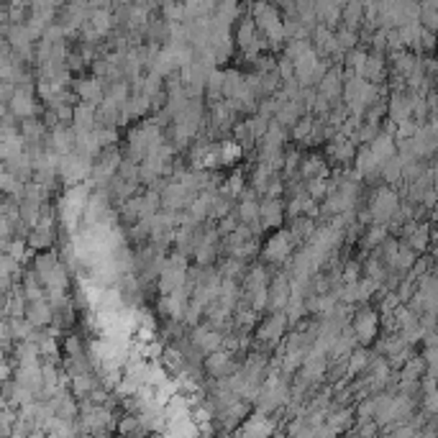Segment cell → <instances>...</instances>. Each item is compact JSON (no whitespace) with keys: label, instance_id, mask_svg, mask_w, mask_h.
Instances as JSON below:
<instances>
[{"label":"cell","instance_id":"obj_5","mask_svg":"<svg viewBox=\"0 0 438 438\" xmlns=\"http://www.w3.org/2000/svg\"><path fill=\"white\" fill-rule=\"evenodd\" d=\"M400 208V195H398V190L395 187H389V185H385V187H377L374 193H372V197H369V215H372V221L374 223H385L387 226V221L395 215V210Z\"/></svg>","mask_w":438,"mask_h":438},{"label":"cell","instance_id":"obj_54","mask_svg":"<svg viewBox=\"0 0 438 438\" xmlns=\"http://www.w3.org/2000/svg\"><path fill=\"white\" fill-rule=\"evenodd\" d=\"M64 351L67 356H85V343L77 333H64Z\"/></svg>","mask_w":438,"mask_h":438},{"label":"cell","instance_id":"obj_38","mask_svg":"<svg viewBox=\"0 0 438 438\" xmlns=\"http://www.w3.org/2000/svg\"><path fill=\"white\" fill-rule=\"evenodd\" d=\"M311 131H313V113H302V116L287 128V136H290L295 144H302L305 138L311 136Z\"/></svg>","mask_w":438,"mask_h":438},{"label":"cell","instance_id":"obj_1","mask_svg":"<svg viewBox=\"0 0 438 438\" xmlns=\"http://www.w3.org/2000/svg\"><path fill=\"white\" fill-rule=\"evenodd\" d=\"M349 326L354 328V336H356L359 346H372V341L380 336V311L372 308L369 302H359L354 308Z\"/></svg>","mask_w":438,"mask_h":438},{"label":"cell","instance_id":"obj_2","mask_svg":"<svg viewBox=\"0 0 438 438\" xmlns=\"http://www.w3.org/2000/svg\"><path fill=\"white\" fill-rule=\"evenodd\" d=\"M41 100L36 97V90H34V82H19L16 88H13V95L8 100V113L10 116H16L19 121L23 118H31V116H41L44 110H41Z\"/></svg>","mask_w":438,"mask_h":438},{"label":"cell","instance_id":"obj_17","mask_svg":"<svg viewBox=\"0 0 438 438\" xmlns=\"http://www.w3.org/2000/svg\"><path fill=\"white\" fill-rule=\"evenodd\" d=\"M387 57L382 51H374V54H367V62H364V69H361V77L367 82H374V85H382L387 80Z\"/></svg>","mask_w":438,"mask_h":438},{"label":"cell","instance_id":"obj_10","mask_svg":"<svg viewBox=\"0 0 438 438\" xmlns=\"http://www.w3.org/2000/svg\"><path fill=\"white\" fill-rule=\"evenodd\" d=\"M326 154H328V159H331L333 165H341L346 167L354 162V154H356V144L351 141L349 136H343V134H333V138H328L326 141Z\"/></svg>","mask_w":438,"mask_h":438},{"label":"cell","instance_id":"obj_4","mask_svg":"<svg viewBox=\"0 0 438 438\" xmlns=\"http://www.w3.org/2000/svg\"><path fill=\"white\" fill-rule=\"evenodd\" d=\"M256 328V336H254V341H256V346L254 349H262V351H272L277 343H280V339L284 336V331H287V318H284L282 311H272L267 318H264L259 326H254Z\"/></svg>","mask_w":438,"mask_h":438},{"label":"cell","instance_id":"obj_7","mask_svg":"<svg viewBox=\"0 0 438 438\" xmlns=\"http://www.w3.org/2000/svg\"><path fill=\"white\" fill-rule=\"evenodd\" d=\"M282 223H284L282 197H259V226H262V231L282 228Z\"/></svg>","mask_w":438,"mask_h":438},{"label":"cell","instance_id":"obj_23","mask_svg":"<svg viewBox=\"0 0 438 438\" xmlns=\"http://www.w3.org/2000/svg\"><path fill=\"white\" fill-rule=\"evenodd\" d=\"M243 156H246V151L241 149L239 141H234V138H228V136L218 141V167H234L241 162Z\"/></svg>","mask_w":438,"mask_h":438},{"label":"cell","instance_id":"obj_27","mask_svg":"<svg viewBox=\"0 0 438 438\" xmlns=\"http://www.w3.org/2000/svg\"><path fill=\"white\" fill-rule=\"evenodd\" d=\"M369 151H372V156L377 159V162H385V159H389V156L395 154V136L392 134H387V131H380L377 136L372 138L369 144Z\"/></svg>","mask_w":438,"mask_h":438},{"label":"cell","instance_id":"obj_53","mask_svg":"<svg viewBox=\"0 0 438 438\" xmlns=\"http://www.w3.org/2000/svg\"><path fill=\"white\" fill-rule=\"evenodd\" d=\"M121 180H128V182H138V165L136 162H131L128 156L121 159V165H118V172H116Z\"/></svg>","mask_w":438,"mask_h":438},{"label":"cell","instance_id":"obj_46","mask_svg":"<svg viewBox=\"0 0 438 438\" xmlns=\"http://www.w3.org/2000/svg\"><path fill=\"white\" fill-rule=\"evenodd\" d=\"M134 318H136V328H151L159 331V323H156V313L146 305H136L134 308Z\"/></svg>","mask_w":438,"mask_h":438},{"label":"cell","instance_id":"obj_40","mask_svg":"<svg viewBox=\"0 0 438 438\" xmlns=\"http://www.w3.org/2000/svg\"><path fill=\"white\" fill-rule=\"evenodd\" d=\"M259 254V241H256V236L254 239H246V241L236 243L228 249V256H236V259H241V262L249 264V259H254Z\"/></svg>","mask_w":438,"mask_h":438},{"label":"cell","instance_id":"obj_48","mask_svg":"<svg viewBox=\"0 0 438 438\" xmlns=\"http://www.w3.org/2000/svg\"><path fill=\"white\" fill-rule=\"evenodd\" d=\"M269 121H272V118L262 116V113H252V116L246 118V126H249V134L254 136V141H259V138L264 136V131H267V126H269Z\"/></svg>","mask_w":438,"mask_h":438},{"label":"cell","instance_id":"obj_11","mask_svg":"<svg viewBox=\"0 0 438 438\" xmlns=\"http://www.w3.org/2000/svg\"><path fill=\"white\" fill-rule=\"evenodd\" d=\"M239 364L234 361V354L226 349H215L203 356V372H208V377H226L231 374Z\"/></svg>","mask_w":438,"mask_h":438},{"label":"cell","instance_id":"obj_59","mask_svg":"<svg viewBox=\"0 0 438 438\" xmlns=\"http://www.w3.org/2000/svg\"><path fill=\"white\" fill-rule=\"evenodd\" d=\"M423 361H426V367H436V346H426Z\"/></svg>","mask_w":438,"mask_h":438},{"label":"cell","instance_id":"obj_34","mask_svg":"<svg viewBox=\"0 0 438 438\" xmlns=\"http://www.w3.org/2000/svg\"><path fill=\"white\" fill-rule=\"evenodd\" d=\"M361 21H364V5H361L359 0H346L343 5H341V23L346 26V29H359Z\"/></svg>","mask_w":438,"mask_h":438},{"label":"cell","instance_id":"obj_43","mask_svg":"<svg viewBox=\"0 0 438 438\" xmlns=\"http://www.w3.org/2000/svg\"><path fill=\"white\" fill-rule=\"evenodd\" d=\"M418 259V254L413 252L410 249L408 243L405 241H400V246H398V256H395V272H400V274H405L413 267V262Z\"/></svg>","mask_w":438,"mask_h":438},{"label":"cell","instance_id":"obj_35","mask_svg":"<svg viewBox=\"0 0 438 438\" xmlns=\"http://www.w3.org/2000/svg\"><path fill=\"white\" fill-rule=\"evenodd\" d=\"M315 218H308V215H295V218H290V234L292 239H295V243H302L308 241L313 236V231H315Z\"/></svg>","mask_w":438,"mask_h":438},{"label":"cell","instance_id":"obj_26","mask_svg":"<svg viewBox=\"0 0 438 438\" xmlns=\"http://www.w3.org/2000/svg\"><path fill=\"white\" fill-rule=\"evenodd\" d=\"M95 126V106L80 100L77 106H72V128L75 131H88Z\"/></svg>","mask_w":438,"mask_h":438},{"label":"cell","instance_id":"obj_6","mask_svg":"<svg viewBox=\"0 0 438 438\" xmlns=\"http://www.w3.org/2000/svg\"><path fill=\"white\" fill-rule=\"evenodd\" d=\"M197 193L193 190H187L182 182H177V180H167L162 190H159V200H162V208L167 210H185L187 205L193 203V197Z\"/></svg>","mask_w":438,"mask_h":438},{"label":"cell","instance_id":"obj_50","mask_svg":"<svg viewBox=\"0 0 438 438\" xmlns=\"http://www.w3.org/2000/svg\"><path fill=\"white\" fill-rule=\"evenodd\" d=\"M16 420H19V410L13 408V405L0 408V436H10V428H13Z\"/></svg>","mask_w":438,"mask_h":438},{"label":"cell","instance_id":"obj_61","mask_svg":"<svg viewBox=\"0 0 438 438\" xmlns=\"http://www.w3.org/2000/svg\"><path fill=\"white\" fill-rule=\"evenodd\" d=\"M0 205H3V193H0Z\"/></svg>","mask_w":438,"mask_h":438},{"label":"cell","instance_id":"obj_29","mask_svg":"<svg viewBox=\"0 0 438 438\" xmlns=\"http://www.w3.org/2000/svg\"><path fill=\"white\" fill-rule=\"evenodd\" d=\"M302 113H308V110H305V106H302L300 100H284L282 106H280V110H277L272 118L282 128H290L292 123H295V121L302 116Z\"/></svg>","mask_w":438,"mask_h":438},{"label":"cell","instance_id":"obj_3","mask_svg":"<svg viewBox=\"0 0 438 438\" xmlns=\"http://www.w3.org/2000/svg\"><path fill=\"white\" fill-rule=\"evenodd\" d=\"M295 246H297V243H295V239H292L290 231H284V228H274V234L264 241V246L259 249V254H262L264 264L282 267V264L292 256Z\"/></svg>","mask_w":438,"mask_h":438},{"label":"cell","instance_id":"obj_25","mask_svg":"<svg viewBox=\"0 0 438 438\" xmlns=\"http://www.w3.org/2000/svg\"><path fill=\"white\" fill-rule=\"evenodd\" d=\"M313 8H315V19H318V23H323V26L336 29L341 23V8L333 3V0H315Z\"/></svg>","mask_w":438,"mask_h":438},{"label":"cell","instance_id":"obj_39","mask_svg":"<svg viewBox=\"0 0 438 438\" xmlns=\"http://www.w3.org/2000/svg\"><path fill=\"white\" fill-rule=\"evenodd\" d=\"M341 57H343V69H349L351 75H361L364 62H367V51H364V49H361V47L346 49Z\"/></svg>","mask_w":438,"mask_h":438},{"label":"cell","instance_id":"obj_8","mask_svg":"<svg viewBox=\"0 0 438 438\" xmlns=\"http://www.w3.org/2000/svg\"><path fill=\"white\" fill-rule=\"evenodd\" d=\"M44 149H51L57 154H69L75 149V128L72 123H57L47 131L44 136Z\"/></svg>","mask_w":438,"mask_h":438},{"label":"cell","instance_id":"obj_51","mask_svg":"<svg viewBox=\"0 0 438 438\" xmlns=\"http://www.w3.org/2000/svg\"><path fill=\"white\" fill-rule=\"evenodd\" d=\"M361 277V262L356 259H343L341 262V282H354Z\"/></svg>","mask_w":438,"mask_h":438},{"label":"cell","instance_id":"obj_15","mask_svg":"<svg viewBox=\"0 0 438 438\" xmlns=\"http://www.w3.org/2000/svg\"><path fill=\"white\" fill-rule=\"evenodd\" d=\"M328 175H331V165L326 162V156L315 154V151L300 156V165H297V177L300 180H313V177H328Z\"/></svg>","mask_w":438,"mask_h":438},{"label":"cell","instance_id":"obj_49","mask_svg":"<svg viewBox=\"0 0 438 438\" xmlns=\"http://www.w3.org/2000/svg\"><path fill=\"white\" fill-rule=\"evenodd\" d=\"M162 19L165 21H185L182 0H162Z\"/></svg>","mask_w":438,"mask_h":438},{"label":"cell","instance_id":"obj_14","mask_svg":"<svg viewBox=\"0 0 438 438\" xmlns=\"http://www.w3.org/2000/svg\"><path fill=\"white\" fill-rule=\"evenodd\" d=\"M341 85H343V75H341V67H328L323 72V77L315 82V93L326 100H331L333 106L341 100Z\"/></svg>","mask_w":438,"mask_h":438},{"label":"cell","instance_id":"obj_28","mask_svg":"<svg viewBox=\"0 0 438 438\" xmlns=\"http://www.w3.org/2000/svg\"><path fill=\"white\" fill-rule=\"evenodd\" d=\"M19 284L26 300H41V297H47V290H44V284H41V280L36 277L34 269H23Z\"/></svg>","mask_w":438,"mask_h":438},{"label":"cell","instance_id":"obj_21","mask_svg":"<svg viewBox=\"0 0 438 438\" xmlns=\"http://www.w3.org/2000/svg\"><path fill=\"white\" fill-rule=\"evenodd\" d=\"M187 280V269H175V267H162L159 269V274H156V287H159V292L162 295H167V292L177 290V287H182Z\"/></svg>","mask_w":438,"mask_h":438},{"label":"cell","instance_id":"obj_42","mask_svg":"<svg viewBox=\"0 0 438 438\" xmlns=\"http://www.w3.org/2000/svg\"><path fill=\"white\" fill-rule=\"evenodd\" d=\"M331 180L328 177H313V180H305V193L311 195L313 200H318L321 203L323 197L328 195V190H331Z\"/></svg>","mask_w":438,"mask_h":438},{"label":"cell","instance_id":"obj_30","mask_svg":"<svg viewBox=\"0 0 438 438\" xmlns=\"http://www.w3.org/2000/svg\"><path fill=\"white\" fill-rule=\"evenodd\" d=\"M234 213L239 218V223H249L254 231H262V226H259V200H239Z\"/></svg>","mask_w":438,"mask_h":438},{"label":"cell","instance_id":"obj_47","mask_svg":"<svg viewBox=\"0 0 438 438\" xmlns=\"http://www.w3.org/2000/svg\"><path fill=\"white\" fill-rule=\"evenodd\" d=\"M333 34H336V44H339L341 51L359 47V34H356L354 29H346V26H341V29H336Z\"/></svg>","mask_w":438,"mask_h":438},{"label":"cell","instance_id":"obj_22","mask_svg":"<svg viewBox=\"0 0 438 438\" xmlns=\"http://www.w3.org/2000/svg\"><path fill=\"white\" fill-rule=\"evenodd\" d=\"M97 385V377H95V369H80L75 374H69V392L75 395V398H88L90 389Z\"/></svg>","mask_w":438,"mask_h":438},{"label":"cell","instance_id":"obj_56","mask_svg":"<svg viewBox=\"0 0 438 438\" xmlns=\"http://www.w3.org/2000/svg\"><path fill=\"white\" fill-rule=\"evenodd\" d=\"M423 413H426V415H438V392L436 389L423 392Z\"/></svg>","mask_w":438,"mask_h":438},{"label":"cell","instance_id":"obj_18","mask_svg":"<svg viewBox=\"0 0 438 438\" xmlns=\"http://www.w3.org/2000/svg\"><path fill=\"white\" fill-rule=\"evenodd\" d=\"M23 318L34 326V328H44L51 323V305L47 302V297H41V300H26V313H23Z\"/></svg>","mask_w":438,"mask_h":438},{"label":"cell","instance_id":"obj_36","mask_svg":"<svg viewBox=\"0 0 438 438\" xmlns=\"http://www.w3.org/2000/svg\"><path fill=\"white\" fill-rule=\"evenodd\" d=\"M282 313H284V318H287V326H295L300 318H305V315H308V311H305V295L290 292V297L284 302Z\"/></svg>","mask_w":438,"mask_h":438},{"label":"cell","instance_id":"obj_19","mask_svg":"<svg viewBox=\"0 0 438 438\" xmlns=\"http://www.w3.org/2000/svg\"><path fill=\"white\" fill-rule=\"evenodd\" d=\"M62 262L59 259V249H41V252L34 254V259H31V269L36 272V277L41 280V284H44V280H47V274L57 267V264Z\"/></svg>","mask_w":438,"mask_h":438},{"label":"cell","instance_id":"obj_24","mask_svg":"<svg viewBox=\"0 0 438 438\" xmlns=\"http://www.w3.org/2000/svg\"><path fill=\"white\" fill-rule=\"evenodd\" d=\"M88 23L95 29V34L100 39L110 36L113 29H116V21H113V10L110 8H93L88 16Z\"/></svg>","mask_w":438,"mask_h":438},{"label":"cell","instance_id":"obj_41","mask_svg":"<svg viewBox=\"0 0 438 438\" xmlns=\"http://www.w3.org/2000/svg\"><path fill=\"white\" fill-rule=\"evenodd\" d=\"M0 274H5L13 282H19L21 274H23V264L16 256H10L8 252H0Z\"/></svg>","mask_w":438,"mask_h":438},{"label":"cell","instance_id":"obj_58","mask_svg":"<svg viewBox=\"0 0 438 438\" xmlns=\"http://www.w3.org/2000/svg\"><path fill=\"white\" fill-rule=\"evenodd\" d=\"M277 75H280V80L292 77V62L287 57H282L280 62H277Z\"/></svg>","mask_w":438,"mask_h":438},{"label":"cell","instance_id":"obj_20","mask_svg":"<svg viewBox=\"0 0 438 438\" xmlns=\"http://www.w3.org/2000/svg\"><path fill=\"white\" fill-rule=\"evenodd\" d=\"M372 354H374V351H372L369 346H359V343L346 354V377H349V380L351 377H359L361 372L367 369Z\"/></svg>","mask_w":438,"mask_h":438},{"label":"cell","instance_id":"obj_13","mask_svg":"<svg viewBox=\"0 0 438 438\" xmlns=\"http://www.w3.org/2000/svg\"><path fill=\"white\" fill-rule=\"evenodd\" d=\"M72 90H75V95L77 100H85V103H93L97 106L100 100H103V93H106V82L100 77H77L72 80Z\"/></svg>","mask_w":438,"mask_h":438},{"label":"cell","instance_id":"obj_45","mask_svg":"<svg viewBox=\"0 0 438 438\" xmlns=\"http://www.w3.org/2000/svg\"><path fill=\"white\" fill-rule=\"evenodd\" d=\"M243 269H246V262L236 259V256H226L223 262L218 264V272H221V277H226V280H239L243 274Z\"/></svg>","mask_w":438,"mask_h":438},{"label":"cell","instance_id":"obj_33","mask_svg":"<svg viewBox=\"0 0 438 438\" xmlns=\"http://www.w3.org/2000/svg\"><path fill=\"white\" fill-rule=\"evenodd\" d=\"M389 236V231H387V226L385 223H374V221H372V223H367V228H364V234L359 236L361 239V249H367V252H372V249H377V246H380L382 241H385V239H387Z\"/></svg>","mask_w":438,"mask_h":438},{"label":"cell","instance_id":"obj_16","mask_svg":"<svg viewBox=\"0 0 438 438\" xmlns=\"http://www.w3.org/2000/svg\"><path fill=\"white\" fill-rule=\"evenodd\" d=\"M57 231H59V226H44V223L31 226L29 234H26V243H29L34 252L51 249V246L57 243Z\"/></svg>","mask_w":438,"mask_h":438},{"label":"cell","instance_id":"obj_44","mask_svg":"<svg viewBox=\"0 0 438 438\" xmlns=\"http://www.w3.org/2000/svg\"><path fill=\"white\" fill-rule=\"evenodd\" d=\"M8 326H10V336H13V341H26V339L34 341L36 328H34L26 318H8Z\"/></svg>","mask_w":438,"mask_h":438},{"label":"cell","instance_id":"obj_32","mask_svg":"<svg viewBox=\"0 0 438 438\" xmlns=\"http://www.w3.org/2000/svg\"><path fill=\"white\" fill-rule=\"evenodd\" d=\"M19 131L26 141H44L49 128H47V123L41 121V116H31V118L19 121Z\"/></svg>","mask_w":438,"mask_h":438},{"label":"cell","instance_id":"obj_55","mask_svg":"<svg viewBox=\"0 0 438 438\" xmlns=\"http://www.w3.org/2000/svg\"><path fill=\"white\" fill-rule=\"evenodd\" d=\"M236 223H239V218H236V213L231 210V213H226L223 218H218L213 226H215V231H218V236H221V239H226V236H228L236 228Z\"/></svg>","mask_w":438,"mask_h":438},{"label":"cell","instance_id":"obj_9","mask_svg":"<svg viewBox=\"0 0 438 438\" xmlns=\"http://www.w3.org/2000/svg\"><path fill=\"white\" fill-rule=\"evenodd\" d=\"M234 433L236 436H272V433H277V423L269 415L256 410V413H249L241 420V426L234 428Z\"/></svg>","mask_w":438,"mask_h":438},{"label":"cell","instance_id":"obj_37","mask_svg":"<svg viewBox=\"0 0 438 438\" xmlns=\"http://www.w3.org/2000/svg\"><path fill=\"white\" fill-rule=\"evenodd\" d=\"M23 146H26V138L21 134H13L8 138H0V162H10L16 156L23 154Z\"/></svg>","mask_w":438,"mask_h":438},{"label":"cell","instance_id":"obj_12","mask_svg":"<svg viewBox=\"0 0 438 438\" xmlns=\"http://www.w3.org/2000/svg\"><path fill=\"white\" fill-rule=\"evenodd\" d=\"M13 380L23 385V387L34 389L36 395L44 387V380H41V359L36 361H23V364H16L13 367Z\"/></svg>","mask_w":438,"mask_h":438},{"label":"cell","instance_id":"obj_31","mask_svg":"<svg viewBox=\"0 0 438 438\" xmlns=\"http://www.w3.org/2000/svg\"><path fill=\"white\" fill-rule=\"evenodd\" d=\"M159 364L165 367L169 374H177V372H182L187 367L185 361V354H182V349L180 346H165V351L159 354Z\"/></svg>","mask_w":438,"mask_h":438},{"label":"cell","instance_id":"obj_60","mask_svg":"<svg viewBox=\"0 0 438 438\" xmlns=\"http://www.w3.org/2000/svg\"><path fill=\"white\" fill-rule=\"evenodd\" d=\"M269 3H274V5H290L292 0H269Z\"/></svg>","mask_w":438,"mask_h":438},{"label":"cell","instance_id":"obj_57","mask_svg":"<svg viewBox=\"0 0 438 438\" xmlns=\"http://www.w3.org/2000/svg\"><path fill=\"white\" fill-rule=\"evenodd\" d=\"M10 346H13V336H10L8 318H0V349L10 351Z\"/></svg>","mask_w":438,"mask_h":438},{"label":"cell","instance_id":"obj_52","mask_svg":"<svg viewBox=\"0 0 438 438\" xmlns=\"http://www.w3.org/2000/svg\"><path fill=\"white\" fill-rule=\"evenodd\" d=\"M356 284H359V300L361 302H369L372 297L377 295V290H380V284L374 282L372 277H367V274H364V277H359V280H356Z\"/></svg>","mask_w":438,"mask_h":438}]
</instances>
